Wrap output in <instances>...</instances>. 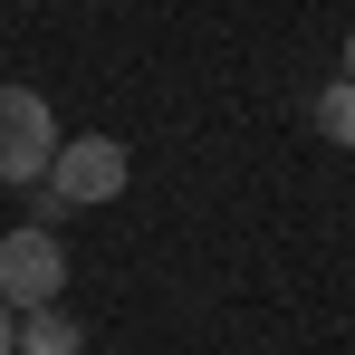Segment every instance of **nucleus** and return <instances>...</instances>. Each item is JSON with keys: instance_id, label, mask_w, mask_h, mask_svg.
Instances as JSON below:
<instances>
[{"instance_id": "7", "label": "nucleus", "mask_w": 355, "mask_h": 355, "mask_svg": "<svg viewBox=\"0 0 355 355\" xmlns=\"http://www.w3.org/2000/svg\"><path fill=\"white\" fill-rule=\"evenodd\" d=\"M346 77H355V39H346Z\"/></svg>"}, {"instance_id": "6", "label": "nucleus", "mask_w": 355, "mask_h": 355, "mask_svg": "<svg viewBox=\"0 0 355 355\" xmlns=\"http://www.w3.org/2000/svg\"><path fill=\"white\" fill-rule=\"evenodd\" d=\"M0 355H19V307L0 297Z\"/></svg>"}, {"instance_id": "4", "label": "nucleus", "mask_w": 355, "mask_h": 355, "mask_svg": "<svg viewBox=\"0 0 355 355\" xmlns=\"http://www.w3.org/2000/svg\"><path fill=\"white\" fill-rule=\"evenodd\" d=\"M19 355H77V317L67 307H29L19 317Z\"/></svg>"}, {"instance_id": "1", "label": "nucleus", "mask_w": 355, "mask_h": 355, "mask_svg": "<svg viewBox=\"0 0 355 355\" xmlns=\"http://www.w3.org/2000/svg\"><path fill=\"white\" fill-rule=\"evenodd\" d=\"M125 144L116 135H67L58 164H49V182H39V231H58L67 211H96V202H116L125 192Z\"/></svg>"}, {"instance_id": "2", "label": "nucleus", "mask_w": 355, "mask_h": 355, "mask_svg": "<svg viewBox=\"0 0 355 355\" xmlns=\"http://www.w3.org/2000/svg\"><path fill=\"white\" fill-rule=\"evenodd\" d=\"M58 116H49V96L39 87H0V182H49L58 164Z\"/></svg>"}, {"instance_id": "5", "label": "nucleus", "mask_w": 355, "mask_h": 355, "mask_svg": "<svg viewBox=\"0 0 355 355\" xmlns=\"http://www.w3.org/2000/svg\"><path fill=\"white\" fill-rule=\"evenodd\" d=\"M317 135H336V144H355V77L317 96Z\"/></svg>"}, {"instance_id": "3", "label": "nucleus", "mask_w": 355, "mask_h": 355, "mask_svg": "<svg viewBox=\"0 0 355 355\" xmlns=\"http://www.w3.org/2000/svg\"><path fill=\"white\" fill-rule=\"evenodd\" d=\"M58 288H67V250H58V231H10L0 240V297L29 317V307H58Z\"/></svg>"}]
</instances>
